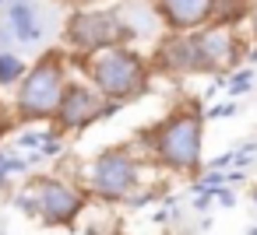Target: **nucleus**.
Segmentation results:
<instances>
[{
    "mask_svg": "<svg viewBox=\"0 0 257 235\" xmlns=\"http://www.w3.org/2000/svg\"><path fill=\"white\" fill-rule=\"evenodd\" d=\"M138 137L148 140V154L159 168L176 172V176H194L201 172L204 162V112L197 102L169 112L162 123L152 130H141Z\"/></svg>",
    "mask_w": 257,
    "mask_h": 235,
    "instance_id": "1",
    "label": "nucleus"
},
{
    "mask_svg": "<svg viewBox=\"0 0 257 235\" xmlns=\"http://www.w3.org/2000/svg\"><path fill=\"white\" fill-rule=\"evenodd\" d=\"M71 64H81L85 81L113 106H123L138 95L148 92L152 81V64L131 46H109L92 56H71Z\"/></svg>",
    "mask_w": 257,
    "mask_h": 235,
    "instance_id": "2",
    "label": "nucleus"
},
{
    "mask_svg": "<svg viewBox=\"0 0 257 235\" xmlns=\"http://www.w3.org/2000/svg\"><path fill=\"white\" fill-rule=\"evenodd\" d=\"M71 81V56L64 50H46L29 64L22 84L15 88L11 112L18 123H53V112L64 98V88Z\"/></svg>",
    "mask_w": 257,
    "mask_h": 235,
    "instance_id": "3",
    "label": "nucleus"
},
{
    "mask_svg": "<svg viewBox=\"0 0 257 235\" xmlns=\"http://www.w3.org/2000/svg\"><path fill=\"white\" fill-rule=\"evenodd\" d=\"M78 186L88 193V200L95 196L102 204H123L141 190V158L127 144L106 148L85 165Z\"/></svg>",
    "mask_w": 257,
    "mask_h": 235,
    "instance_id": "4",
    "label": "nucleus"
},
{
    "mask_svg": "<svg viewBox=\"0 0 257 235\" xmlns=\"http://www.w3.org/2000/svg\"><path fill=\"white\" fill-rule=\"evenodd\" d=\"M85 207H88V193L74 179H60V176H39L22 196V210L50 228H71L85 214Z\"/></svg>",
    "mask_w": 257,
    "mask_h": 235,
    "instance_id": "5",
    "label": "nucleus"
},
{
    "mask_svg": "<svg viewBox=\"0 0 257 235\" xmlns=\"http://www.w3.org/2000/svg\"><path fill=\"white\" fill-rule=\"evenodd\" d=\"M120 46V25L113 8H78L64 22V53L67 56H92L99 50Z\"/></svg>",
    "mask_w": 257,
    "mask_h": 235,
    "instance_id": "6",
    "label": "nucleus"
},
{
    "mask_svg": "<svg viewBox=\"0 0 257 235\" xmlns=\"http://www.w3.org/2000/svg\"><path fill=\"white\" fill-rule=\"evenodd\" d=\"M116 109H120V106L106 102L88 81H67L64 98H60V106H57V112H53V130H57L60 137H64V134H78V130H85V126H92V123L113 116Z\"/></svg>",
    "mask_w": 257,
    "mask_h": 235,
    "instance_id": "7",
    "label": "nucleus"
},
{
    "mask_svg": "<svg viewBox=\"0 0 257 235\" xmlns=\"http://www.w3.org/2000/svg\"><path fill=\"white\" fill-rule=\"evenodd\" d=\"M190 46H194V56H197V74H218L225 67H239L243 53H239V42H236V32L229 25H204L197 32H190Z\"/></svg>",
    "mask_w": 257,
    "mask_h": 235,
    "instance_id": "8",
    "label": "nucleus"
},
{
    "mask_svg": "<svg viewBox=\"0 0 257 235\" xmlns=\"http://www.w3.org/2000/svg\"><path fill=\"white\" fill-rule=\"evenodd\" d=\"M152 8L162 22L166 32L190 36L204 25H211V8L215 0H152Z\"/></svg>",
    "mask_w": 257,
    "mask_h": 235,
    "instance_id": "9",
    "label": "nucleus"
},
{
    "mask_svg": "<svg viewBox=\"0 0 257 235\" xmlns=\"http://www.w3.org/2000/svg\"><path fill=\"white\" fill-rule=\"evenodd\" d=\"M148 64H152V67H162L166 74H197V56H194L190 36L166 32V36L155 42V53H152Z\"/></svg>",
    "mask_w": 257,
    "mask_h": 235,
    "instance_id": "10",
    "label": "nucleus"
},
{
    "mask_svg": "<svg viewBox=\"0 0 257 235\" xmlns=\"http://www.w3.org/2000/svg\"><path fill=\"white\" fill-rule=\"evenodd\" d=\"M4 25H8V32L22 46L43 42V22H39V11H36V0H32V4H8Z\"/></svg>",
    "mask_w": 257,
    "mask_h": 235,
    "instance_id": "11",
    "label": "nucleus"
},
{
    "mask_svg": "<svg viewBox=\"0 0 257 235\" xmlns=\"http://www.w3.org/2000/svg\"><path fill=\"white\" fill-rule=\"evenodd\" d=\"M25 70H29V64L18 53L0 50V88H18L22 78H25Z\"/></svg>",
    "mask_w": 257,
    "mask_h": 235,
    "instance_id": "12",
    "label": "nucleus"
},
{
    "mask_svg": "<svg viewBox=\"0 0 257 235\" xmlns=\"http://www.w3.org/2000/svg\"><path fill=\"white\" fill-rule=\"evenodd\" d=\"M250 84H253V67H236V70L225 78V88H229V95H243Z\"/></svg>",
    "mask_w": 257,
    "mask_h": 235,
    "instance_id": "13",
    "label": "nucleus"
},
{
    "mask_svg": "<svg viewBox=\"0 0 257 235\" xmlns=\"http://www.w3.org/2000/svg\"><path fill=\"white\" fill-rule=\"evenodd\" d=\"M29 168V162L25 158H18V154H4V151H0V190H4L8 186V176H15V172H25Z\"/></svg>",
    "mask_w": 257,
    "mask_h": 235,
    "instance_id": "14",
    "label": "nucleus"
},
{
    "mask_svg": "<svg viewBox=\"0 0 257 235\" xmlns=\"http://www.w3.org/2000/svg\"><path fill=\"white\" fill-rule=\"evenodd\" d=\"M50 137H53V130H25V134H18V144H22V148H36V151H39Z\"/></svg>",
    "mask_w": 257,
    "mask_h": 235,
    "instance_id": "15",
    "label": "nucleus"
},
{
    "mask_svg": "<svg viewBox=\"0 0 257 235\" xmlns=\"http://www.w3.org/2000/svg\"><path fill=\"white\" fill-rule=\"evenodd\" d=\"M18 120H15V112H11V106H4V98H0V140H4L8 134H11V126H15Z\"/></svg>",
    "mask_w": 257,
    "mask_h": 235,
    "instance_id": "16",
    "label": "nucleus"
},
{
    "mask_svg": "<svg viewBox=\"0 0 257 235\" xmlns=\"http://www.w3.org/2000/svg\"><path fill=\"white\" fill-rule=\"evenodd\" d=\"M232 112H236V106H232V102H225V106L208 109V112H204V120H218V116H232Z\"/></svg>",
    "mask_w": 257,
    "mask_h": 235,
    "instance_id": "17",
    "label": "nucleus"
},
{
    "mask_svg": "<svg viewBox=\"0 0 257 235\" xmlns=\"http://www.w3.org/2000/svg\"><path fill=\"white\" fill-rule=\"evenodd\" d=\"M246 18H250V32H253V46H257V4L250 8V14H246Z\"/></svg>",
    "mask_w": 257,
    "mask_h": 235,
    "instance_id": "18",
    "label": "nucleus"
},
{
    "mask_svg": "<svg viewBox=\"0 0 257 235\" xmlns=\"http://www.w3.org/2000/svg\"><path fill=\"white\" fill-rule=\"evenodd\" d=\"M60 4H67V8H74V11H78V8H88L92 0H60Z\"/></svg>",
    "mask_w": 257,
    "mask_h": 235,
    "instance_id": "19",
    "label": "nucleus"
},
{
    "mask_svg": "<svg viewBox=\"0 0 257 235\" xmlns=\"http://www.w3.org/2000/svg\"><path fill=\"white\" fill-rule=\"evenodd\" d=\"M0 4H4V0H0Z\"/></svg>",
    "mask_w": 257,
    "mask_h": 235,
    "instance_id": "20",
    "label": "nucleus"
}]
</instances>
